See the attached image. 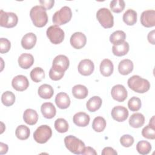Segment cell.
<instances>
[{"label":"cell","instance_id":"cell-6","mask_svg":"<svg viewBox=\"0 0 155 155\" xmlns=\"http://www.w3.org/2000/svg\"><path fill=\"white\" fill-rule=\"evenodd\" d=\"M52 131L47 125H42L37 128L33 133L35 140L39 143H46L51 137Z\"/></svg>","mask_w":155,"mask_h":155},{"label":"cell","instance_id":"cell-14","mask_svg":"<svg viewBox=\"0 0 155 155\" xmlns=\"http://www.w3.org/2000/svg\"><path fill=\"white\" fill-rule=\"evenodd\" d=\"M79 73L83 76H89L94 71V65L93 62L88 59L82 60L78 67Z\"/></svg>","mask_w":155,"mask_h":155},{"label":"cell","instance_id":"cell-28","mask_svg":"<svg viewBox=\"0 0 155 155\" xmlns=\"http://www.w3.org/2000/svg\"><path fill=\"white\" fill-rule=\"evenodd\" d=\"M88 93L87 88L83 85H76L72 88V94L77 99H82L85 98L88 95Z\"/></svg>","mask_w":155,"mask_h":155},{"label":"cell","instance_id":"cell-35","mask_svg":"<svg viewBox=\"0 0 155 155\" xmlns=\"http://www.w3.org/2000/svg\"><path fill=\"white\" fill-rule=\"evenodd\" d=\"M1 101L5 106L10 107L15 103V96L12 91H6L1 96Z\"/></svg>","mask_w":155,"mask_h":155},{"label":"cell","instance_id":"cell-39","mask_svg":"<svg viewBox=\"0 0 155 155\" xmlns=\"http://www.w3.org/2000/svg\"><path fill=\"white\" fill-rule=\"evenodd\" d=\"M142 135L143 137L148 139H155V127L150 125L145 126L142 130Z\"/></svg>","mask_w":155,"mask_h":155},{"label":"cell","instance_id":"cell-11","mask_svg":"<svg viewBox=\"0 0 155 155\" xmlns=\"http://www.w3.org/2000/svg\"><path fill=\"white\" fill-rule=\"evenodd\" d=\"M140 22L145 27H152L155 25V11L147 10L143 11L140 16Z\"/></svg>","mask_w":155,"mask_h":155},{"label":"cell","instance_id":"cell-1","mask_svg":"<svg viewBox=\"0 0 155 155\" xmlns=\"http://www.w3.org/2000/svg\"><path fill=\"white\" fill-rule=\"evenodd\" d=\"M30 16L33 24L37 27H42L48 22L46 10L41 5L33 7L30 12Z\"/></svg>","mask_w":155,"mask_h":155},{"label":"cell","instance_id":"cell-15","mask_svg":"<svg viewBox=\"0 0 155 155\" xmlns=\"http://www.w3.org/2000/svg\"><path fill=\"white\" fill-rule=\"evenodd\" d=\"M111 116L117 122H123L125 120L128 116V110L120 105L116 106L111 110Z\"/></svg>","mask_w":155,"mask_h":155},{"label":"cell","instance_id":"cell-3","mask_svg":"<svg viewBox=\"0 0 155 155\" xmlns=\"http://www.w3.org/2000/svg\"><path fill=\"white\" fill-rule=\"evenodd\" d=\"M64 143L70 152L76 154H82L85 147L81 140L72 135L67 136L64 138Z\"/></svg>","mask_w":155,"mask_h":155},{"label":"cell","instance_id":"cell-38","mask_svg":"<svg viewBox=\"0 0 155 155\" xmlns=\"http://www.w3.org/2000/svg\"><path fill=\"white\" fill-rule=\"evenodd\" d=\"M141 101L137 97L133 96L131 97L128 102V107L129 109L132 111H137L141 107Z\"/></svg>","mask_w":155,"mask_h":155},{"label":"cell","instance_id":"cell-22","mask_svg":"<svg viewBox=\"0 0 155 155\" xmlns=\"http://www.w3.org/2000/svg\"><path fill=\"white\" fill-rule=\"evenodd\" d=\"M133 70V63L128 59L122 60L118 65V71L122 75L130 74Z\"/></svg>","mask_w":155,"mask_h":155},{"label":"cell","instance_id":"cell-23","mask_svg":"<svg viewBox=\"0 0 155 155\" xmlns=\"http://www.w3.org/2000/svg\"><path fill=\"white\" fill-rule=\"evenodd\" d=\"M100 71L104 76H110L113 72L114 66L111 61L108 59H104L100 64Z\"/></svg>","mask_w":155,"mask_h":155},{"label":"cell","instance_id":"cell-12","mask_svg":"<svg viewBox=\"0 0 155 155\" xmlns=\"http://www.w3.org/2000/svg\"><path fill=\"white\" fill-rule=\"evenodd\" d=\"M70 44L76 49H80L84 47L87 42L85 35L82 32H75L70 38Z\"/></svg>","mask_w":155,"mask_h":155},{"label":"cell","instance_id":"cell-25","mask_svg":"<svg viewBox=\"0 0 155 155\" xmlns=\"http://www.w3.org/2000/svg\"><path fill=\"white\" fill-rule=\"evenodd\" d=\"M102 99L97 96L91 97L87 102L86 107L87 110L90 112H94L99 110L102 105Z\"/></svg>","mask_w":155,"mask_h":155},{"label":"cell","instance_id":"cell-24","mask_svg":"<svg viewBox=\"0 0 155 155\" xmlns=\"http://www.w3.org/2000/svg\"><path fill=\"white\" fill-rule=\"evenodd\" d=\"M129 124L133 128H140L144 124L145 117L140 113L133 114L129 118Z\"/></svg>","mask_w":155,"mask_h":155},{"label":"cell","instance_id":"cell-7","mask_svg":"<svg viewBox=\"0 0 155 155\" xmlns=\"http://www.w3.org/2000/svg\"><path fill=\"white\" fill-rule=\"evenodd\" d=\"M46 34L50 42L54 44H59L61 43L65 36L63 30L56 25L49 27L47 30Z\"/></svg>","mask_w":155,"mask_h":155},{"label":"cell","instance_id":"cell-40","mask_svg":"<svg viewBox=\"0 0 155 155\" xmlns=\"http://www.w3.org/2000/svg\"><path fill=\"white\" fill-rule=\"evenodd\" d=\"M120 142L124 147H130L134 143V138L129 134H124L120 138Z\"/></svg>","mask_w":155,"mask_h":155},{"label":"cell","instance_id":"cell-20","mask_svg":"<svg viewBox=\"0 0 155 155\" xmlns=\"http://www.w3.org/2000/svg\"><path fill=\"white\" fill-rule=\"evenodd\" d=\"M34 63L33 56L29 53H22L18 58L19 65L23 69L29 68Z\"/></svg>","mask_w":155,"mask_h":155},{"label":"cell","instance_id":"cell-46","mask_svg":"<svg viewBox=\"0 0 155 155\" xmlns=\"http://www.w3.org/2000/svg\"><path fill=\"white\" fill-rule=\"evenodd\" d=\"M8 151V146L7 144H5L2 142L0 143V154H5Z\"/></svg>","mask_w":155,"mask_h":155},{"label":"cell","instance_id":"cell-8","mask_svg":"<svg viewBox=\"0 0 155 155\" xmlns=\"http://www.w3.org/2000/svg\"><path fill=\"white\" fill-rule=\"evenodd\" d=\"M18 21L17 15L13 12L0 10V25L5 28H12L16 25Z\"/></svg>","mask_w":155,"mask_h":155},{"label":"cell","instance_id":"cell-31","mask_svg":"<svg viewBox=\"0 0 155 155\" xmlns=\"http://www.w3.org/2000/svg\"><path fill=\"white\" fill-rule=\"evenodd\" d=\"M16 137L20 140H26L30 134V130L28 127L24 125H19L15 131Z\"/></svg>","mask_w":155,"mask_h":155},{"label":"cell","instance_id":"cell-37","mask_svg":"<svg viewBox=\"0 0 155 155\" xmlns=\"http://www.w3.org/2000/svg\"><path fill=\"white\" fill-rule=\"evenodd\" d=\"M125 2L123 0H113L110 2V8L114 13H120L125 8Z\"/></svg>","mask_w":155,"mask_h":155},{"label":"cell","instance_id":"cell-41","mask_svg":"<svg viewBox=\"0 0 155 155\" xmlns=\"http://www.w3.org/2000/svg\"><path fill=\"white\" fill-rule=\"evenodd\" d=\"M11 47V43L7 38H1L0 39V52L1 53H7Z\"/></svg>","mask_w":155,"mask_h":155},{"label":"cell","instance_id":"cell-32","mask_svg":"<svg viewBox=\"0 0 155 155\" xmlns=\"http://www.w3.org/2000/svg\"><path fill=\"white\" fill-rule=\"evenodd\" d=\"M106 127V120L101 116L95 117L92 123V128L96 132H102Z\"/></svg>","mask_w":155,"mask_h":155},{"label":"cell","instance_id":"cell-17","mask_svg":"<svg viewBox=\"0 0 155 155\" xmlns=\"http://www.w3.org/2000/svg\"><path fill=\"white\" fill-rule=\"evenodd\" d=\"M55 102L59 108L66 109L70 105V99L67 93L60 92L56 96Z\"/></svg>","mask_w":155,"mask_h":155},{"label":"cell","instance_id":"cell-29","mask_svg":"<svg viewBox=\"0 0 155 155\" xmlns=\"http://www.w3.org/2000/svg\"><path fill=\"white\" fill-rule=\"evenodd\" d=\"M122 19L127 25H133L137 22V13L133 9H128L124 13Z\"/></svg>","mask_w":155,"mask_h":155},{"label":"cell","instance_id":"cell-10","mask_svg":"<svg viewBox=\"0 0 155 155\" xmlns=\"http://www.w3.org/2000/svg\"><path fill=\"white\" fill-rule=\"evenodd\" d=\"M111 94L113 99L118 102H123L127 99L128 93L124 85L117 84L112 87Z\"/></svg>","mask_w":155,"mask_h":155},{"label":"cell","instance_id":"cell-13","mask_svg":"<svg viewBox=\"0 0 155 155\" xmlns=\"http://www.w3.org/2000/svg\"><path fill=\"white\" fill-rule=\"evenodd\" d=\"M12 85L16 90L22 91L28 87L29 82L26 76L24 75H18L12 79Z\"/></svg>","mask_w":155,"mask_h":155},{"label":"cell","instance_id":"cell-9","mask_svg":"<svg viewBox=\"0 0 155 155\" xmlns=\"http://www.w3.org/2000/svg\"><path fill=\"white\" fill-rule=\"evenodd\" d=\"M69 64L68 58L65 55L60 54L54 58L51 68L56 71L64 73L68 69Z\"/></svg>","mask_w":155,"mask_h":155},{"label":"cell","instance_id":"cell-27","mask_svg":"<svg viewBox=\"0 0 155 155\" xmlns=\"http://www.w3.org/2000/svg\"><path fill=\"white\" fill-rule=\"evenodd\" d=\"M38 93L41 98L47 99H50L53 96L54 90L51 85L48 84H42L39 87Z\"/></svg>","mask_w":155,"mask_h":155},{"label":"cell","instance_id":"cell-4","mask_svg":"<svg viewBox=\"0 0 155 155\" xmlns=\"http://www.w3.org/2000/svg\"><path fill=\"white\" fill-rule=\"evenodd\" d=\"M71 16L72 12L71 8L68 6H64L54 13L52 21L56 25H62L69 22Z\"/></svg>","mask_w":155,"mask_h":155},{"label":"cell","instance_id":"cell-16","mask_svg":"<svg viewBox=\"0 0 155 155\" xmlns=\"http://www.w3.org/2000/svg\"><path fill=\"white\" fill-rule=\"evenodd\" d=\"M37 41L36 36L33 33L25 34L21 39V45L26 50H30L34 47Z\"/></svg>","mask_w":155,"mask_h":155},{"label":"cell","instance_id":"cell-2","mask_svg":"<svg viewBox=\"0 0 155 155\" xmlns=\"http://www.w3.org/2000/svg\"><path fill=\"white\" fill-rule=\"evenodd\" d=\"M127 84L130 88L138 93H144L150 88L149 81L138 75H133L130 78Z\"/></svg>","mask_w":155,"mask_h":155},{"label":"cell","instance_id":"cell-45","mask_svg":"<svg viewBox=\"0 0 155 155\" xmlns=\"http://www.w3.org/2000/svg\"><path fill=\"white\" fill-rule=\"evenodd\" d=\"M82 154H92V155L94 154V155H96L97 153L94 150V149H93L92 147H85L84 150L82 152Z\"/></svg>","mask_w":155,"mask_h":155},{"label":"cell","instance_id":"cell-5","mask_svg":"<svg viewBox=\"0 0 155 155\" xmlns=\"http://www.w3.org/2000/svg\"><path fill=\"white\" fill-rule=\"evenodd\" d=\"M96 18L101 25L105 28H111L114 25V18L110 10L107 8H101L96 13Z\"/></svg>","mask_w":155,"mask_h":155},{"label":"cell","instance_id":"cell-43","mask_svg":"<svg viewBox=\"0 0 155 155\" xmlns=\"http://www.w3.org/2000/svg\"><path fill=\"white\" fill-rule=\"evenodd\" d=\"M41 6H42L45 10H49L51 8L54 3V0H40L39 1Z\"/></svg>","mask_w":155,"mask_h":155},{"label":"cell","instance_id":"cell-19","mask_svg":"<svg viewBox=\"0 0 155 155\" xmlns=\"http://www.w3.org/2000/svg\"><path fill=\"white\" fill-rule=\"evenodd\" d=\"M90 116L84 112L76 113L73 118V122L78 127H84L87 126L90 122Z\"/></svg>","mask_w":155,"mask_h":155},{"label":"cell","instance_id":"cell-30","mask_svg":"<svg viewBox=\"0 0 155 155\" xmlns=\"http://www.w3.org/2000/svg\"><path fill=\"white\" fill-rule=\"evenodd\" d=\"M126 34L122 30H117L114 31L110 36V41L114 45L121 44L125 41Z\"/></svg>","mask_w":155,"mask_h":155},{"label":"cell","instance_id":"cell-44","mask_svg":"<svg viewBox=\"0 0 155 155\" xmlns=\"http://www.w3.org/2000/svg\"><path fill=\"white\" fill-rule=\"evenodd\" d=\"M117 153L116 152V151H115L113 148L111 147H105L102 151V155H107V154H110V155H115L117 154Z\"/></svg>","mask_w":155,"mask_h":155},{"label":"cell","instance_id":"cell-42","mask_svg":"<svg viewBox=\"0 0 155 155\" xmlns=\"http://www.w3.org/2000/svg\"><path fill=\"white\" fill-rule=\"evenodd\" d=\"M64 75V73H61L54 70L53 68H50L49 71V77L51 80L58 81L61 79Z\"/></svg>","mask_w":155,"mask_h":155},{"label":"cell","instance_id":"cell-36","mask_svg":"<svg viewBox=\"0 0 155 155\" xmlns=\"http://www.w3.org/2000/svg\"><path fill=\"white\" fill-rule=\"evenodd\" d=\"M54 128L59 133H65L68 130V124L63 118H58L55 120Z\"/></svg>","mask_w":155,"mask_h":155},{"label":"cell","instance_id":"cell-47","mask_svg":"<svg viewBox=\"0 0 155 155\" xmlns=\"http://www.w3.org/2000/svg\"><path fill=\"white\" fill-rule=\"evenodd\" d=\"M148 40L149 42H150L152 44H154V30H152L148 34Z\"/></svg>","mask_w":155,"mask_h":155},{"label":"cell","instance_id":"cell-21","mask_svg":"<svg viewBox=\"0 0 155 155\" xmlns=\"http://www.w3.org/2000/svg\"><path fill=\"white\" fill-rule=\"evenodd\" d=\"M23 119L26 124L33 125L37 123L38 120V115L35 110L28 108L24 112Z\"/></svg>","mask_w":155,"mask_h":155},{"label":"cell","instance_id":"cell-48","mask_svg":"<svg viewBox=\"0 0 155 155\" xmlns=\"http://www.w3.org/2000/svg\"><path fill=\"white\" fill-rule=\"evenodd\" d=\"M149 125L154 127V116H153L152 117V118L150 120V122H149Z\"/></svg>","mask_w":155,"mask_h":155},{"label":"cell","instance_id":"cell-34","mask_svg":"<svg viewBox=\"0 0 155 155\" xmlns=\"http://www.w3.org/2000/svg\"><path fill=\"white\" fill-rule=\"evenodd\" d=\"M136 150L140 154H147L151 150V145L146 140H140L136 145Z\"/></svg>","mask_w":155,"mask_h":155},{"label":"cell","instance_id":"cell-33","mask_svg":"<svg viewBox=\"0 0 155 155\" xmlns=\"http://www.w3.org/2000/svg\"><path fill=\"white\" fill-rule=\"evenodd\" d=\"M30 78L35 82H39L45 78L44 70L41 67H35L30 72Z\"/></svg>","mask_w":155,"mask_h":155},{"label":"cell","instance_id":"cell-18","mask_svg":"<svg viewBox=\"0 0 155 155\" xmlns=\"http://www.w3.org/2000/svg\"><path fill=\"white\" fill-rule=\"evenodd\" d=\"M41 111L43 116L47 119L54 117L56 113V110L54 105L51 102H45L41 107Z\"/></svg>","mask_w":155,"mask_h":155},{"label":"cell","instance_id":"cell-26","mask_svg":"<svg viewBox=\"0 0 155 155\" xmlns=\"http://www.w3.org/2000/svg\"><path fill=\"white\" fill-rule=\"evenodd\" d=\"M129 44L127 42L124 41V42L117 44L113 45L112 47L113 53L117 56H122L127 54L129 51Z\"/></svg>","mask_w":155,"mask_h":155}]
</instances>
